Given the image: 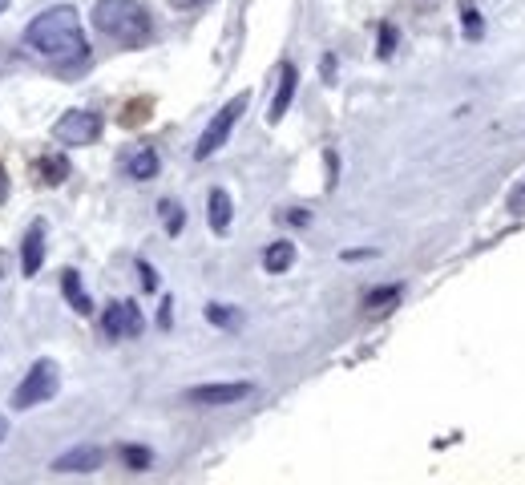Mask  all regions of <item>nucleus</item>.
Returning <instances> with one entry per match:
<instances>
[{"label": "nucleus", "mask_w": 525, "mask_h": 485, "mask_svg": "<svg viewBox=\"0 0 525 485\" xmlns=\"http://www.w3.org/2000/svg\"><path fill=\"white\" fill-rule=\"evenodd\" d=\"M25 45L33 53H41L45 61H61V65H77L89 57V41L81 33V17L73 9H49L41 17L29 21L25 29Z\"/></svg>", "instance_id": "obj_1"}, {"label": "nucleus", "mask_w": 525, "mask_h": 485, "mask_svg": "<svg viewBox=\"0 0 525 485\" xmlns=\"http://www.w3.org/2000/svg\"><path fill=\"white\" fill-rule=\"evenodd\" d=\"M93 25L110 41L126 49H142L150 41V13L138 0H97L93 5Z\"/></svg>", "instance_id": "obj_2"}, {"label": "nucleus", "mask_w": 525, "mask_h": 485, "mask_svg": "<svg viewBox=\"0 0 525 485\" xmlns=\"http://www.w3.org/2000/svg\"><path fill=\"white\" fill-rule=\"evenodd\" d=\"M57 388H61V368H57L53 360H37V364L25 372L21 388L13 393V409H33V405H45V401H53V397H57Z\"/></svg>", "instance_id": "obj_3"}, {"label": "nucleus", "mask_w": 525, "mask_h": 485, "mask_svg": "<svg viewBox=\"0 0 525 485\" xmlns=\"http://www.w3.org/2000/svg\"><path fill=\"white\" fill-rule=\"evenodd\" d=\"M243 110H247V93H239V97H231V102L215 114V118H210V126L202 130V138H198V146H194V158L198 162H206L210 154H215L227 138H231V130H235V122L243 118Z\"/></svg>", "instance_id": "obj_4"}, {"label": "nucleus", "mask_w": 525, "mask_h": 485, "mask_svg": "<svg viewBox=\"0 0 525 485\" xmlns=\"http://www.w3.org/2000/svg\"><path fill=\"white\" fill-rule=\"evenodd\" d=\"M53 138L65 142V146H93L101 138V118L89 114V110H69V114L57 118Z\"/></svg>", "instance_id": "obj_5"}, {"label": "nucleus", "mask_w": 525, "mask_h": 485, "mask_svg": "<svg viewBox=\"0 0 525 485\" xmlns=\"http://www.w3.org/2000/svg\"><path fill=\"white\" fill-rule=\"evenodd\" d=\"M243 397H251V384H247V380L198 384V388H190V393H186V401H194V405H235V401H243Z\"/></svg>", "instance_id": "obj_6"}, {"label": "nucleus", "mask_w": 525, "mask_h": 485, "mask_svg": "<svg viewBox=\"0 0 525 485\" xmlns=\"http://www.w3.org/2000/svg\"><path fill=\"white\" fill-rule=\"evenodd\" d=\"M105 336H138L142 332V312L126 300V304H110V308H105Z\"/></svg>", "instance_id": "obj_7"}, {"label": "nucleus", "mask_w": 525, "mask_h": 485, "mask_svg": "<svg viewBox=\"0 0 525 485\" xmlns=\"http://www.w3.org/2000/svg\"><path fill=\"white\" fill-rule=\"evenodd\" d=\"M101 449L97 445H77V449H69V453H61L57 461H53V473H93V469H101Z\"/></svg>", "instance_id": "obj_8"}, {"label": "nucleus", "mask_w": 525, "mask_h": 485, "mask_svg": "<svg viewBox=\"0 0 525 485\" xmlns=\"http://www.w3.org/2000/svg\"><path fill=\"white\" fill-rule=\"evenodd\" d=\"M231 215H235V203H231V194L223 186L210 190V199H206V223L215 235H227L231 231Z\"/></svg>", "instance_id": "obj_9"}, {"label": "nucleus", "mask_w": 525, "mask_h": 485, "mask_svg": "<svg viewBox=\"0 0 525 485\" xmlns=\"http://www.w3.org/2000/svg\"><path fill=\"white\" fill-rule=\"evenodd\" d=\"M295 85H299V69H295V65H283L279 89H275L271 110H267V122H283V114H287V106H291V97H295Z\"/></svg>", "instance_id": "obj_10"}, {"label": "nucleus", "mask_w": 525, "mask_h": 485, "mask_svg": "<svg viewBox=\"0 0 525 485\" xmlns=\"http://www.w3.org/2000/svg\"><path fill=\"white\" fill-rule=\"evenodd\" d=\"M41 263H45V227L33 223L29 235H25V243H21V271H25V275H37Z\"/></svg>", "instance_id": "obj_11"}, {"label": "nucleus", "mask_w": 525, "mask_h": 485, "mask_svg": "<svg viewBox=\"0 0 525 485\" xmlns=\"http://www.w3.org/2000/svg\"><path fill=\"white\" fill-rule=\"evenodd\" d=\"M61 287H65V300H69V308L73 312H81V316H89L93 312V300L85 296V287H81V279H77V271L69 267V271H61Z\"/></svg>", "instance_id": "obj_12"}, {"label": "nucleus", "mask_w": 525, "mask_h": 485, "mask_svg": "<svg viewBox=\"0 0 525 485\" xmlns=\"http://www.w3.org/2000/svg\"><path fill=\"white\" fill-rule=\"evenodd\" d=\"M295 263V247L287 243V239H279V243H271L267 251H263V267L271 271V275H279V271H287Z\"/></svg>", "instance_id": "obj_13"}, {"label": "nucleus", "mask_w": 525, "mask_h": 485, "mask_svg": "<svg viewBox=\"0 0 525 485\" xmlns=\"http://www.w3.org/2000/svg\"><path fill=\"white\" fill-rule=\"evenodd\" d=\"M126 174L138 178V182L154 178V174H158V154H154V150H134L130 162H126Z\"/></svg>", "instance_id": "obj_14"}, {"label": "nucleus", "mask_w": 525, "mask_h": 485, "mask_svg": "<svg viewBox=\"0 0 525 485\" xmlns=\"http://www.w3.org/2000/svg\"><path fill=\"white\" fill-rule=\"evenodd\" d=\"M41 178H45L49 186L65 182V178H69V158H65V154H49V158H41Z\"/></svg>", "instance_id": "obj_15"}, {"label": "nucleus", "mask_w": 525, "mask_h": 485, "mask_svg": "<svg viewBox=\"0 0 525 485\" xmlns=\"http://www.w3.org/2000/svg\"><path fill=\"white\" fill-rule=\"evenodd\" d=\"M122 461H126L130 469H150V461H154V457H150V449H146V445H126V449H122Z\"/></svg>", "instance_id": "obj_16"}, {"label": "nucleus", "mask_w": 525, "mask_h": 485, "mask_svg": "<svg viewBox=\"0 0 525 485\" xmlns=\"http://www.w3.org/2000/svg\"><path fill=\"white\" fill-rule=\"evenodd\" d=\"M206 320L219 324V328H231V324L239 320V312H235V308H223V304H206Z\"/></svg>", "instance_id": "obj_17"}, {"label": "nucleus", "mask_w": 525, "mask_h": 485, "mask_svg": "<svg viewBox=\"0 0 525 485\" xmlns=\"http://www.w3.org/2000/svg\"><path fill=\"white\" fill-rule=\"evenodd\" d=\"M461 21H465V37H469V41H477V37L485 33V21H481V13H477V9H465V13H461Z\"/></svg>", "instance_id": "obj_18"}, {"label": "nucleus", "mask_w": 525, "mask_h": 485, "mask_svg": "<svg viewBox=\"0 0 525 485\" xmlns=\"http://www.w3.org/2000/svg\"><path fill=\"white\" fill-rule=\"evenodd\" d=\"M400 296V287H376L372 296H368V308H384V304H392Z\"/></svg>", "instance_id": "obj_19"}, {"label": "nucleus", "mask_w": 525, "mask_h": 485, "mask_svg": "<svg viewBox=\"0 0 525 485\" xmlns=\"http://www.w3.org/2000/svg\"><path fill=\"white\" fill-rule=\"evenodd\" d=\"M392 49H396V29H392V25H384V29H380V45H376V53H380V57H388Z\"/></svg>", "instance_id": "obj_20"}, {"label": "nucleus", "mask_w": 525, "mask_h": 485, "mask_svg": "<svg viewBox=\"0 0 525 485\" xmlns=\"http://www.w3.org/2000/svg\"><path fill=\"white\" fill-rule=\"evenodd\" d=\"M162 215H166V231H170V235H178V231H182V223H186V219H182V211L166 203V207H162Z\"/></svg>", "instance_id": "obj_21"}, {"label": "nucleus", "mask_w": 525, "mask_h": 485, "mask_svg": "<svg viewBox=\"0 0 525 485\" xmlns=\"http://www.w3.org/2000/svg\"><path fill=\"white\" fill-rule=\"evenodd\" d=\"M138 275H142V283H146L150 291L158 287V275H154V267H150V263H138Z\"/></svg>", "instance_id": "obj_22"}, {"label": "nucleus", "mask_w": 525, "mask_h": 485, "mask_svg": "<svg viewBox=\"0 0 525 485\" xmlns=\"http://www.w3.org/2000/svg\"><path fill=\"white\" fill-rule=\"evenodd\" d=\"M348 263H360V259H372V251H344Z\"/></svg>", "instance_id": "obj_23"}, {"label": "nucleus", "mask_w": 525, "mask_h": 485, "mask_svg": "<svg viewBox=\"0 0 525 485\" xmlns=\"http://www.w3.org/2000/svg\"><path fill=\"white\" fill-rule=\"evenodd\" d=\"M287 219H291V223H299V227H303V223H307V219H311V215H307V211H291V215H287Z\"/></svg>", "instance_id": "obj_24"}, {"label": "nucleus", "mask_w": 525, "mask_h": 485, "mask_svg": "<svg viewBox=\"0 0 525 485\" xmlns=\"http://www.w3.org/2000/svg\"><path fill=\"white\" fill-rule=\"evenodd\" d=\"M174 9H194V5H202V0H170Z\"/></svg>", "instance_id": "obj_25"}, {"label": "nucleus", "mask_w": 525, "mask_h": 485, "mask_svg": "<svg viewBox=\"0 0 525 485\" xmlns=\"http://www.w3.org/2000/svg\"><path fill=\"white\" fill-rule=\"evenodd\" d=\"M517 194H521V199H513V211H525V186H521Z\"/></svg>", "instance_id": "obj_26"}, {"label": "nucleus", "mask_w": 525, "mask_h": 485, "mask_svg": "<svg viewBox=\"0 0 525 485\" xmlns=\"http://www.w3.org/2000/svg\"><path fill=\"white\" fill-rule=\"evenodd\" d=\"M9 437V421H5V413H0V441Z\"/></svg>", "instance_id": "obj_27"}, {"label": "nucleus", "mask_w": 525, "mask_h": 485, "mask_svg": "<svg viewBox=\"0 0 525 485\" xmlns=\"http://www.w3.org/2000/svg\"><path fill=\"white\" fill-rule=\"evenodd\" d=\"M5 9H9V0H0V13H5Z\"/></svg>", "instance_id": "obj_28"}]
</instances>
